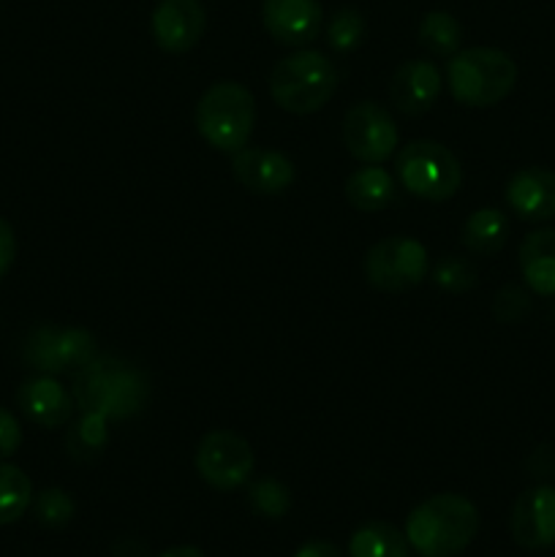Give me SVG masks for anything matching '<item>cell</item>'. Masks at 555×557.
Wrapping results in <instances>:
<instances>
[{"label":"cell","instance_id":"cell-1","mask_svg":"<svg viewBox=\"0 0 555 557\" xmlns=\"http://www.w3.org/2000/svg\"><path fill=\"white\" fill-rule=\"evenodd\" d=\"M150 381L136 364L103 354L92 357L74 373V403L82 413H101L103 419H128L145 408Z\"/></svg>","mask_w":555,"mask_h":557},{"label":"cell","instance_id":"cell-2","mask_svg":"<svg viewBox=\"0 0 555 557\" xmlns=\"http://www.w3.org/2000/svg\"><path fill=\"white\" fill-rule=\"evenodd\" d=\"M477 531V506L457 493L422 500L406 520L408 547L422 557H457L471 547Z\"/></svg>","mask_w":555,"mask_h":557},{"label":"cell","instance_id":"cell-3","mask_svg":"<svg viewBox=\"0 0 555 557\" xmlns=\"http://www.w3.org/2000/svg\"><path fill=\"white\" fill-rule=\"evenodd\" d=\"M446 85L462 107L484 109L504 101L517 85V63L495 47H471L452 54Z\"/></svg>","mask_w":555,"mask_h":557},{"label":"cell","instance_id":"cell-4","mask_svg":"<svg viewBox=\"0 0 555 557\" xmlns=\"http://www.w3.org/2000/svg\"><path fill=\"white\" fill-rule=\"evenodd\" d=\"M196 128L201 139L221 152H237L248 147L256 125L254 92L239 82H215L201 92L196 103Z\"/></svg>","mask_w":555,"mask_h":557},{"label":"cell","instance_id":"cell-5","mask_svg":"<svg viewBox=\"0 0 555 557\" xmlns=\"http://www.w3.org/2000/svg\"><path fill=\"white\" fill-rule=\"evenodd\" d=\"M337 90V69L326 54L299 49L272 69L270 96L283 112L313 114L330 103Z\"/></svg>","mask_w":555,"mask_h":557},{"label":"cell","instance_id":"cell-6","mask_svg":"<svg viewBox=\"0 0 555 557\" xmlns=\"http://www.w3.org/2000/svg\"><path fill=\"white\" fill-rule=\"evenodd\" d=\"M397 180L408 194L424 201H446L460 190L462 166L455 152L441 141H408L395 158Z\"/></svg>","mask_w":555,"mask_h":557},{"label":"cell","instance_id":"cell-7","mask_svg":"<svg viewBox=\"0 0 555 557\" xmlns=\"http://www.w3.org/2000/svg\"><path fill=\"white\" fill-rule=\"evenodd\" d=\"M430 272V256L419 239L386 237L365 253V277L379 292L400 294L419 286Z\"/></svg>","mask_w":555,"mask_h":557},{"label":"cell","instance_id":"cell-8","mask_svg":"<svg viewBox=\"0 0 555 557\" xmlns=\"http://www.w3.org/2000/svg\"><path fill=\"white\" fill-rule=\"evenodd\" d=\"M22 357L41 375L76 373L96 357V337L79 326L58 330L52 324H44L25 337Z\"/></svg>","mask_w":555,"mask_h":557},{"label":"cell","instance_id":"cell-9","mask_svg":"<svg viewBox=\"0 0 555 557\" xmlns=\"http://www.w3.org/2000/svg\"><path fill=\"white\" fill-rule=\"evenodd\" d=\"M196 471L212 490H237L254 476L256 455L243 435L232 430H210L196 446Z\"/></svg>","mask_w":555,"mask_h":557},{"label":"cell","instance_id":"cell-10","mask_svg":"<svg viewBox=\"0 0 555 557\" xmlns=\"http://www.w3.org/2000/svg\"><path fill=\"white\" fill-rule=\"evenodd\" d=\"M341 136L346 150L362 163H384L400 141L392 114L375 101L354 103L343 117Z\"/></svg>","mask_w":555,"mask_h":557},{"label":"cell","instance_id":"cell-11","mask_svg":"<svg viewBox=\"0 0 555 557\" xmlns=\"http://www.w3.org/2000/svg\"><path fill=\"white\" fill-rule=\"evenodd\" d=\"M509 531L517 547L542 553L555 544V487L536 484L517 495L511 506Z\"/></svg>","mask_w":555,"mask_h":557},{"label":"cell","instance_id":"cell-12","mask_svg":"<svg viewBox=\"0 0 555 557\" xmlns=\"http://www.w3.org/2000/svg\"><path fill=\"white\" fill-rule=\"evenodd\" d=\"M207 11L201 0H158L150 16V30L158 47L169 54H185L201 41Z\"/></svg>","mask_w":555,"mask_h":557},{"label":"cell","instance_id":"cell-13","mask_svg":"<svg viewBox=\"0 0 555 557\" xmlns=\"http://www.w3.org/2000/svg\"><path fill=\"white\" fill-rule=\"evenodd\" d=\"M232 174L243 188L261 196H275L292 188L294 163L270 147H243L232 156Z\"/></svg>","mask_w":555,"mask_h":557},{"label":"cell","instance_id":"cell-14","mask_svg":"<svg viewBox=\"0 0 555 557\" xmlns=\"http://www.w3.org/2000/svg\"><path fill=\"white\" fill-rule=\"evenodd\" d=\"M319 0H264L261 3V22L267 33L283 47H305L321 33Z\"/></svg>","mask_w":555,"mask_h":557},{"label":"cell","instance_id":"cell-15","mask_svg":"<svg viewBox=\"0 0 555 557\" xmlns=\"http://www.w3.org/2000/svg\"><path fill=\"white\" fill-rule=\"evenodd\" d=\"M506 205L517 218L531 223L555 218V172L542 166H526L506 183Z\"/></svg>","mask_w":555,"mask_h":557},{"label":"cell","instance_id":"cell-16","mask_svg":"<svg viewBox=\"0 0 555 557\" xmlns=\"http://www.w3.org/2000/svg\"><path fill=\"white\" fill-rule=\"evenodd\" d=\"M441 74L430 60H406L400 69L392 74L390 82V101L395 103L397 112L417 117L433 109L435 98L441 92Z\"/></svg>","mask_w":555,"mask_h":557},{"label":"cell","instance_id":"cell-17","mask_svg":"<svg viewBox=\"0 0 555 557\" xmlns=\"http://www.w3.org/2000/svg\"><path fill=\"white\" fill-rule=\"evenodd\" d=\"M16 403H20L22 413L44 430L63 428L74 413V395H69L65 386L54 381V375L27 379L16 392Z\"/></svg>","mask_w":555,"mask_h":557},{"label":"cell","instance_id":"cell-18","mask_svg":"<svg viewBox=\"0 0 555 557\" xmlns=\"http://www.w3.org/2000/svg\"><path fill=\"white\" fill-rule=\"evenodd\" d=\"M517 259L526 286L539 297H555V228L528 234Z\"/></svg>","mask_w":555,"mask_h":557},{"label":"cell","instance_id":"cell-19","mask_svg":"<svg viewBox=\"0 0 555 557\" xmlns=\"http://www.w3.org/2000/svg\"><path fill=\"white\" fill-rule=\"evenodd\" d=\"M346 199L359 212H379L395 201V180L381 163H362L346 180Z\"/></svg>","mask_w":555,"mask_h":557},{"label":"cell","instance_id":"cell-20","mask_svg":"<svg viewBox=\"0 0 555 557\" xmlns=\"http://www.w3.org/2000/svg\"><path fill=\"white\" fill-rule=\"evenodd\" d=\"M509 239V218L495 207L471 212L462 226V245L477 256H495Z\"/></svg>","mask_w":555,"mask_h":557},{"label":"cell","instance_id":"cell-21","mask_svg":"<svg viewBox=\"0 0 555 557\" xmlns=\"http://www.w3.org/2000/svg\"><path fill=\"white\" fill-rule=\"evenodd\" d=\"M348 557H408V539L390 522H365L348 539Z\"/></svg>","mask_w":555,"mask_h":557},{"label":"cell","instance_id":"cell-22","mask_svg":"<svg viewBox=\"0 0 555 557\" xmlns=\"http://www.w3.org/2000/svg\"><path fill=\"white\" fill-rule=\"evenodd\" d=\"M33 504V482L22 468L0 462V528L14 525Z\"/></svg>","mask_w":555,"mask_h":557},{"label":"cell","instance_id":"cell-23","mask_svg":"<svg viewBox=\"0 0 555 557\" xmlns=\"http://www.w3.org/2000/svg\"><path fill=\"white\" fill-rule=\"evenodd\" d=\"M419 44L439 58H452L462 44L460 22L446 11H428L419 22Z\"/></svg>","mask_w":555,"mask_h":557},{"label":"cell","instance_id":"cell-24","mask_svg":"<svg viewBox=\"0 0 555 557\" xmlns=\"http://www.w3.org/2000/svg\"><path fill=\"white\" fill-rule=\"evenodd\" d=\"M107 446V419L101 413L85 411L76 428L69 435V451L76 460H90V457L101 455Z\"/></svg>","mask_w":555,"mask_h":557},{"label":"cell","instance_id":"cell-25","mask_svg":"<svg viewBox=\"0 0 555 557\" xmlns=\"http://www.w3.org/2000/svg\"><path fill=\"white\" fill-rule=\"evenodd\" d=\"M30 509H33V517H36L44 528H52V531H58V528L69 525L71 517H74V511H76V506H74V498H71L65 490L47 487V490H41L36 498H33Z\"/></svg>","mask_w":555,"mask_h":557},{"label":"cell","instance_id":"cell-26","mask_svg":"<svg viewBox=\"0 0 555 557\" xmlns=\"http://www.w3.org/2000/svg\"><path fill=\"white\" fill-rule=\"evenodd\" d=\"M362 38H365L362 11L351 9V5L335 11V16H332L330 25H326V44H330L335 52L343 54L357 49L359 44H362Z\"/></svg>","mask_w":555,"mask_h":557},{"label":"cell","instance_id":"cell-27","mask_svg":"<svg viewBox=\"0 0 555 557\" xmlns=\"http://www.w3.org/2000/svg\"><path fill=\"white\" fill-rule=\"evenodd\" d=\"M250 506L267 520H281L292 509V493L278 479H259L250 484Z\"/></svg>","mask_w":555,"mask_h":557},{"label":"cell","instance_id":"cell-28","mask_svg":"<svg viewBox=\"0 0 555 557\" xmlns=\"http://www.w3.org/2000/svg\"><path fill=\"white\" fill-rule=\"evenodd\" d=\"M433 281L435 286L444 288V292L462 294L468 292V288L477 286V270H473L468 259H460V256H444V259L433 267Z\"/></svg>","mask_w":555,"mask_h":557},{"label":"cell","instance_id":"cell-29","mask_svg":"<svg viewBox=\"0 0 555 557\" xmlns=\"http://www.w3.org/2000/svg\"><path fill=\"white\" fill-rule=\"evenodd\" d=\"M493 310L504 324H517V321H522V315L531 310V302H528L526 292H520L517 286H506L504 292L495 297Z\"/></svg>","mask_w":555,"mask_h":557},{"label":"cell","instance_id":"cell-30","mask_svg":"<svg viewBox=\"0 0 555 557\" xmlns=\"http://www.w3.org/2000/svg\"><path fill=\"white\" fill-rule=\"evenodd\" d=\"M22 446V428L14 419V413H9L5 408H0V462L9 460L11 455H16V449Z\"/></svg>","mask_w":555,"mask_h":557},{"label":"cell","instance_id":"cell-31","mask_svg":"<svg viewBox=\"0 0 555 557\" xmlns=\"http://www.w3.org/2000/svg\"><path fill=\"white\" fill-rule=\"evenodd\" d=\"M16 259V234L5 218H0V277L11 270Z\"/></svg>","mask_w":555,"mask_h":557},{"label":"cell","instance_id":"cell-32","mask_svg":"<svg viewBox=\"0 0 555 557\" xmlns=\"http://www.w3.org/2000/svg\"><path fill=\"white\" fill-rule=\"evenodd\" d=\"M294 557H343L341 549L332 542H324V539H310L303 547L294 553Z\"/></svg>","mask_w":555,"mask_h":557},{"label":"cell","instance_id":"cell-33","mask_svg":"<svg viewBox=\"0 0 555 557\" xmlns=\"http://www.w3.org/2000/svg\"><path fill=\"white\" fill-rule=\"evenodd\" d=\"M158 557H207V555L201 553V549H196V547H172V549H166V553H161Z\"/></svg>","mask_w":555,"mask_h":557}]
</instances>
